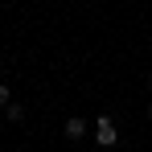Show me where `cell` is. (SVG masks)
<instances>
[{
	"instance_id": "1",
	"label": "cell",
	"mask_w": 152,
	"mask_h": 152,
	"mask_svg": "<svg viewBox=\"0 0 152 152\" xmlns=\"http://www.w3.org/2000/svg\"><path fill=\"white\" fill-rule=\"evenodd\" d=\"M95 140H99V148H115V144H119V132H115V119H111V115H99Z\"/></svg>"
},
{
	"instance_id": "2",
	"label": "cell",
	"mask_w": 152,
	"mask_h": 152,
	"mask_svg": "<svg viewBox=\"0 0 152 152\" xmlns=\"http://www.w3.org/2000/svg\"><path fill=\"white\" fill-rule=\"evenodd\" d=\"M82 136H86V119L82 115H70L66 119V140H82Z\"/></svg>"
},
{
	"instance_id": "3",
	"label": "cell",
	"mask_w": 152,
	"mask_h": 152,
	"mask_svg": "<svg viewBox=\"0 0 152 152\" xmlns=\"http://www.w3.org/2000/svg\"><path fill=\"white\" fill-rule=\"evenodd\" d=\"M4 115H8V124H21V119H25V107H21V103H8Z\"/></svg>"
},
{
	"instance_id": "4",
	"label": "cell",
	"mask_w": 152,
	"mask_h": 152,
	"mask_svg": "<svg viewBox=\"0 0 152 152\" xmlns=\"http://www.w3.org/2000/svg\"><path fill=\"white\" fill-rule=\"evenodd\" d=\"M8 103H12V91H8V86L0 82V107H8Z\"/></svg>"
},
{
	"instance_id": "5",
	"label": "cell",
	"mask_w": 152,
	"mask_h": 152,
	"mask_svg": "<svg viewBox=\"0 0 152 152\" xmlns=\"http://www.w3.org/2000/svg\"><path fill=\"white\" fill-rule=\"evenodd\" d=\"M148 91H152V70H148Z\"/></svg>"
},
{
	"instance_id": "6",
	"label": "cell",
	"mask_w": 152,
	"mask_h": 152,
	"mask_svg": "<svg viewBox=\"0 0 152 152\" xmlns=\"http://www.w3.org/2000/svg\"><path fill=\"white\" fill-rule=\"evenodd\" d=\"M0 74H4V58H0Z\"/></svg>"
},
{
	"instance_id": "7",
	"label": "cell",
	"mask_w": 152,
	"mask_h": 152,
	"mask_svg": "<svg viewBox=\"0 0 152 152\" xmlns=\"http://www.w3.org/2000/svg\"><path fill=\"white\" fill-rule=\"evenodd\" d=\"M148 119H152V103H148Z\"/></svg>"
}]
</instances>
